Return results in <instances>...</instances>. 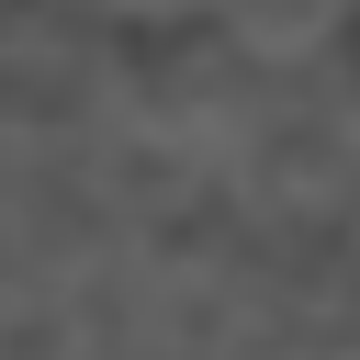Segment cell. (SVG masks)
<instances>
[{"label": "cell", "mask_w": 360, "mask_h": 360, "mask_svg": "<svg viewBox=\"0 0 360 360\" xmlns=\"http://www.w3.org/2000/svg\"><path fill=\"white\" fill-rule=\"evenodd\" d=\"M124 11H225V0H124Z\"/></svg>", "instance_id": "7a4b0ae2"}, {"label": "cell", "mask_w": 360, "mask_h": 360, "mask_svg": "<svg viewBox=\"0 0 360 360\" xmlns=\"http://www.w3.org/2000/svg\"><path fill=\"white\" fill-rule=\"evenodd\" d=\"M236 22H259V34H292V22H338L349 0H225Z\"/></svg>", "instance_id": "6da1fadb"}]
</instances>
